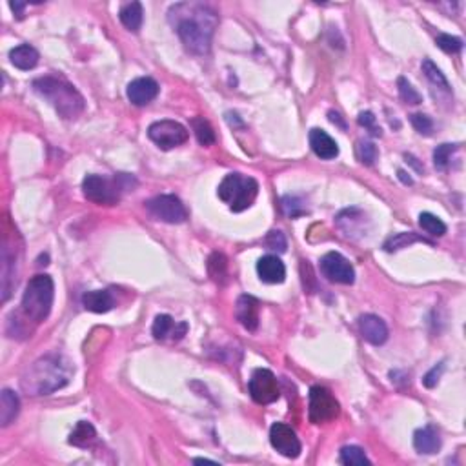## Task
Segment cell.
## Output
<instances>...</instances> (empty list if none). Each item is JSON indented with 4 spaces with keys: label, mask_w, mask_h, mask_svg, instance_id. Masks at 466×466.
<instances>
[{
    "label": "cell",
    "mask_w": 466,
    "mask_h": 466,
    "mask_svg": "<svg viewBox=\"0 0 466 466\" xmlns=\"http://www.w3.org/2000/svg\"><path fill=\"white\" fill-rule=\"evenodd\" d=\"M410 123L416 128V132L421 133V135L428 137L434 132V121L425 114H413L412 117H410Z\"/></svg>",
    "instance_id": "74e56055"
},
{
    "label": "cell",
    "mask_w": 466,
    "mask_h": 466,
    "mask_svg": "<svg viewBox=\"0 0 466 466\" xmlns=\"http://www.w3.org/2000/svg\"><path fill=\"white\" fill-rule=\"evenodd\" d=\"M339 461L346 466H364L370 465V459L366 458L364 450L359 448V446H344L341 450Z\"/></svg>",
    "instance_id": "4dcf8cb0"
},
{
    "label": "cell",
    "mask_w": 466,
    "mask_h": 466,
    "mask_svg": "<svg viewBox=\"0 0 466 466\" xmlns=\"http://www.w3.org/2000/svg\"><path fill=\"white\" fill-rule=\"evenodd\" d=\"M264 245L268 249H273L277 254H285L286 248H288V242H286V237L282 231L272 230L264 239Z\"/></svg>",
    "instance_id": "8d00e7d4"
},
{
    "label": "cell",
    "mask_w": 466,
    "mask_h": 466,
    "mask_svg": "<svg viewBox=\"0 0 466 466\" xmlns=\"http://www.w3.org/2000/svg\"><path fill=\"white\" fill-rule=\"evenodd\" d=\"M55 299V285L53 279L46 273L35 275L29 279L26 286V292L22 295V303L18 313L24 317V321H32L35 324L46 321L51 312Z\"/></svg>",
    "instance_id": "277c9868"
},
{
    "label": "cell",
    "mask_w": 466,
    "mask_h": 466,
    "mask_svg": "<svg viewBox=\"0 0 466 466\" xmlns=\"http://www.w3.org/2000/svg\"><path fill=\"white\" fill-rule=\"evenodd\" d=\"M33 90L55 108V111L66 121H73L84 111V97L77 91V88L60 77L46 75V77L33 81Z\"/></svg>",
    "instance_id": "3957f363"
},
{
    "label": "cell",
    "mask_w": 466,
    "mask_h": 466,
    "mask_svg": "<svg viewBox=\"0 0 466 466\" xmlns=\"http://www.w3.org/2000/svg\"><path fill=\"white\" fill-rule=\"evenodd\" d=\"M188 330V324L186 322H181V324H175V321L172 319V315H157L153 321V326H151V334L157 341H164L167 335H172L173 339H182Z\"/></svg>",
    "instance_id": "ffe728a7"
},
{
    "label": "cell",
    "mask_w": 466,
    "mask_h": 466,
    "mask_svg": "<svg viewBox=\"0 0 466 466\" xmlns=\"http://www.w3.org/2000/svg\"><path fill=\"white\" fill-rule=\"evenodd\" d=\"M20 412V399L13 390L4 388L0 394V425L9 426Z\"/></svg>",
    "instance_id": "cb8c5ba5"
},
{
    "label": "cell",
    "mask_w": 466,
    "mask_h": 466,
    "mask_svg": "<svg viewBox=\"0 0 466 466\" xmlns=\"http://www.w3.org/2000/svg\"><path fill=\"white\" fill-rule=\"evenodd\" d=\"M71 362L59 353H50L36 359L32 366L20 377V386L27 395H50L57 390H62L71 381Z\"/></svg>",
    "instance_id": "7a4b0ae2"
},
{
    "label": "cell",
    "mask_w": 466,
    "mask_h": 466,
    "mask_svg": "<svg viewBox=\"0 0 466 466\" xmlns=\"http://www.w3.org/2000/svg\"><path fill=\"white\" fill-rule=\"evenodd\" d=\"M328 118H330V123L337 124L341 130H346V123H344L343 118H341V115L337 114V111H330V114H328Z\"/></svg>",
    "instance_id": "7bdbcfd3"
},
{
    "label": "cell",
    "mask_w": 466,
    "mask_h": 466,
    "mask_svg": "<svg viewBox=\"0 0 466 466\" xmlns=\"http://www.w3.org/2000/svg\"><path fill=\"white\" fill-rule=\"evenodd\" d=\"M341 413L339 401L331 395L330 390L324 386H312L310 388V421L313 425H322L337 419Z\"/></svg>",
    "instance_id": "9c48e42d"
},
{
    "label": "cell",
    "mask_w": 466,
    "mask_h": 466,
    "mask_svg": "<svg viewBox=\"0 0 466 466\" xmlns=\"http://www.w3.org/2000/svg\"><path fill=\"white\" fill-rule=\"evenodd\" d=\"M219 199L230 206L231 212L240 213L252 208L259 195V182L252 177H242L240 173H228L219 184Z\"/></svg>",
    "instance_id": "8992f818"
},
{
    "label": "cell",
    "mask_w": 466,
    "mask_h": 466,
    "mask_svg": "<svg viewBox=\"0 0 466 466\" xmlns=\"http://www.w3.org/2000/svg\"><path fill=\"white\" fill-rule=\"evenodd\" d=\"M435 44H437V48H441L444 53H450V55L459 53V51L462 50L461 39H458V36H452V35H446V33H443V35L437 36V39H435Z\"/></svg>",
    "instance_id": "d590c367"
},
{
    "label": "cell",
    "mask_w": 466,
    "mask_h": 466,
    "mask_svg": "<svg viewBox=\"0 0 466 466\" xmlns=\"http://www.w3.org/2000/svg\"><path fill=\"white\" fill-rule=\"evenodd\" d=\"M191 128H193L195 137L200 146H212L215 142V132H213L212 124L204 117L191 118Z\"/></svg>",
    "instance_id": "83f0119b"
},
{
    "label": "cell",
    "mask_w": 466,
    "mask_h": 466,
    "mask_svg": "<svg viewBox=\"0 0 466 466\" xmlns=\"http://www.w3.org/2000/svg\"><path fill=\"white\" fill-rule=\"evenodd\" d=\"M282 210H285V213L288 215V217H301V215H304L306 213V210H304L303 203H301L297 197H292V195H286V197H282Z\"/></svg>",
    "instance_id": "f35d334b"
},
{
    "label": "cell",
    "mask_w": 466,
    "mask_h": 466,
    "mask_svg": "<svg viewBox=\"0 0 466 466\" xmlns=\"http://www.w3.org/2000/svg\"><path fill=\"white\" fill-rule=\"evenodd\" d=\"M249 395L257 404H272L281 397V388L275 374L266 368H259L252 374V379L248 383Z\"/></svg>",
    "instance_id": "8fae6325"
},
{
    "label": "cell",
    "mask_w": 466,
    "mask_h": 466,
    "mask_svg": "<svg viewBox=\"0 0 466 466\" xmlns=\"http://www.w3.org/2000/svg\"><path fill=\"white\" fill-rule=\"evenodd\" d=\"M118 18L126 29L137 33L142 27L144 22V9H142L141 2H130V4L123 6L118 11Z\"/></svg>",
    "instance_id": "d4e9b609"
},
{
    "label": "cell",
    "mask_w": 466,
    "mask_h": 466,
    "mask_svg": "<svg viewBox=\"0 0 466 466\" xmlns=\"http://www.w3.org/2000/svg\"><path fill=\"white\" fill-rule=\"evenodd\" d=\"M310 146H312L313 153L322 160H331L339 155V146L331 139L324 130L313 128L310 132Z\"/></svg>",
    "instance_id": "d6986e66"
},
{
    "label": "cell",
    "mask_w": 466,
    "mask_h": 466,
    "mask_svg": "<svg viewBox=\"0 0 466 466\" xmlns=\"http://www.w3.org/2000/svg\"><path fill=\"white\" fill-rule=\"evenodd\" d=\"M322 277L337 285H353L355 282V270L352 263L344 255L337 252H328L319 263Z\"/></svg>",
    "instance_id": "7c38bea8"
},
{
    "label": "cell",
    "mask_w": 466,
    "mask_h": 466,
    "mask_svg": "<svg viewBox=\"0 0 466 466\" xmlns=\"http://www.w3.org/2000/svg\"><path fill=\"white\" fill-rule=\"evenodd\" d=\"M357 123H359V126L370 130V133L374 137L383 135L381 128L376 126V117H374V114H371V111H361V114H359V117H357Z\"/></svg>",
    "instance_id": "ab89813d"
},
{
    "label": "cell",
    "mask_w": 466,
    "mask_h": 466,
    "mask_svg": "<svg viewBox=\"0 0 466 466\" xmlns=\"http://www.w3.org/2000/svg\"><path fill=\"white\" fill-rule=\"evenodd\" d=\"M95 441L97 430L93 428V425L88 421H78L77 426H75L71 434H69L68 443L73 444V446H77V448H90Z\"/></svg>",
    "instance_id": "484cf974"
},
{
    "label": "cell",
    "mask_w": 466,
    "mask_h": 466,
    "mask_svg": "<svg viewBox=\"0 0 466 466\" xmlns=\"http://www.w3.org/2000/svg\"><path fill=\"white\" fill-rule=\"evenodd\" d=\"M421 68H423V73L426 75V78H428L432 84H435L437 88H443L444 91H450V84H448V81H446V77H444L443 71H441V69L437 68V66H435L430 59L423 60Z\"/></svg>",
    "instance_id": "1f68e13d"
},
{
    "label": "cell",
    "mask_w": 466,
    "mask_h": 466,
    "mask_svg": "<svg viewBox=\"0 0 466 466\" xmlns=\"http://www.w3.org/2000/svg\"><path fill=\"white\" fill-rule=\"evenodd\" d=\"M18 239V233L15 228H11V231H8V224L4 222V233H2V248H0V254H2V303L9 299V295L13 292V288L17 286L18 281V261H20V255H22V248H17L15 240Z\"/></svg>",
    "instance_id": "52a82bcc"
},
{
    "label": "cell",
    "mask_w": 466,
    "mask_h": 466,
    "mask_svg": "<svg viewBox=\"0 0 466 466\" xmlns=\"http://www.w3.org/2000/svg\"><path fill=\"white\" fill-rule=\"evenodd\" d=\"M26 2H9V8L13 9V13L17 15L18 18H22L24 15V9H26Z\"/></svg>",
    "instance_id": "b9f144b4"
},
{
    "label": "cell",
    "mask_w": 466,
    "mask_h": 466,
    "mask_svg": "<svg viewBox=\"0 0 466 466\" xmlns=\"http://www.w3.org/2000/svg\"><path fill=\"white\" fill-rule=\"evenodd\" d=\"M82 306L91 313H106L115 306V299L109 290H91L82 295Z\"/></svg>",
    "instance_id": "7402d4cb"
},
{
    "label": "cell",
    "mask_w": 466,
    "mask_h": 466,
    "mask_svg": "<svg viewBox=\"0 0 466 466\" xmlns=\"http://www.w3.org/2000/svg\"><path fill=\"white\" fill-rule=\"evenodd\" d=\"M413 448L419 453L432 455L441 450V435L435 426H425L413 434Z\"/></svg>",
    "instance_id": "44dd1931"
},
{
    "label": "cell",
    "mask_w": 466,
    "mask_h": 466,
    "mask_svg": "<svg viewBox=\"0 0 466 466\" xmlns=\"http://www.w3.org/2000/svg\"><path fill=\"white\" fill-rule=\"evenodd\" d=\"M259 313H261V303L254 295H240L235 304L237 321L248 331H255L259 328Z\"/></svg>",
    "instance_id": "2e32d148"
},
{
    "label": "cell",
    "mask_w": 466,
    "mask_h": 466,
    "mask_svg": "<svg viewBox=\"0 0 466 466\" xmlns=\"http://www.w3.org/2000/svg\"><path fill=\"white\" fill-rule=\"evenodd\" d=\"M167 20L177 32L186 51L204 57L212 50L213 33L219 26L217 11L203 2H179L167 11Z\"/></svg>",
    "instance_id": "6da1fadb"
},
{
    "label": "cell",
    "mask_w": 466,
    "mask_h": 466,
    "mask_svg": "<svg viewBox=\"0 0 466 466\" xmlns=\"http://www.w3.org/2000/svg\"><path fill=\"white\" fill-rule=\"evenodd\" d=\"M335 222H337V228H339L346 237L362 235V233H364L366 215H364V212H361L359 208H348L343 210V212L337 215Z\"/></svg>",
    "instance_id": "ac0fdd59"
},
{
    "label": "cell",
    "mask_w": 466,
    "mask_h": 466,
    "mask_svg": "<svg viewBox=\"0 0 466 466\" xmlns=\"http://www.w3.org/2000/svg\"><path fill=\"white\" fill-rule=\"evenodd\" d=\"M193 462L195 465H200V462H212V465H217V461H212V459H203V458L193 459Z\"/></svg>",
    "instance_id": "bcb514c9"
},
{
    "label": "cell",
    "mask_w": 466,
    "mask_h": 466,
    "mask_svg": "<svg viewBox=\"0 0 466 466\" xmlns=\"http://www.w3.org/2000/svg\"><path fill=\"white\" fill-rule=\"evenodd\" d=\"M39 51L29 44H20L17 48L9 51V60L13 64L15 68L22 69V71H29L39 64Z\"/></svg>",
    "instance_id": "603a6c76"
},
{
    "label": "cell",
    "mask_w": 466,
    "mask_h": 466,
    "mask_svg": "<svg viewBox=\"0 0 466 466\" xmlns=\"http://www.w3.org/2000/svg\"><path fill=\"white\" fill-rule=\"evenodd\" d=\"M146 210L151 217L166 224H182L188 221V210L177 195H158L146 203Z\"/></svg>",
    "instance_id": "ba28073f"
},
{
    "label": "cell",
    "mask_w": 466,
    "mask_h": 466,
    "mask_svg": "<svg viewBox=\"0 0 466 466\" xmlns=\"http://www.w3.org/2000/svg\"><path fill=\"white\" fill-rule=\"evenodd\" d=\"M270 443L277 452L288 459L299 458L301 450H303L295 430L285 423H273L270 428Z\"/></svg>",
    "instance_id": "4fadbf2b"
},
{
    "label": "cell",
    "mask_w": 466,
    "mask_h": 466,
    "mask_svg": "<svg viewBox=\"0 0 466 466\" xmlns=\"http://www.w3.org/2000/svg\"><path fill=\"white\" fill-rule=\"evenodd\" d=\"M137 186L135 177L128 173H117L114 179L100 175H88L82 181V193L91 203L100 206H114L121 200L123 191L132 190Z\"/></svg>",
    "instance_id": "5b68a950"
},
{
    "label": "cell",
    "mask_w": 466,
    "mask_h": 466,
    "mask_svg": "<svg viewBox=\"0 0 466 466\" xmlns=\"http://www.w3.org/2000/svg\"><path fill=\"white\" fill-rule=\"evenodd\" d=\"M257 273L266 285H281L286 279V266L277 255H264L257 261Z\"/></svg>",
    "instance_id": "e0dca14e"
},
{
    "label": "cell",
    "mask_w": 466,
    "mask_h": 466,
    "mask_svg": "<svg viewBox=\"0 0 466 466\" xmlns=\"http://www.w3.org/2000/svg\"><path fill=\"white\" fill-rule=\"evenodd\" d=\"M158 82L151 77H139L128 84L126 95L133 106H146L150 104L151 100L157 99Z\"/></svg>",
    "instance_id": "5bb4252c"
},
{
    "label": "cell",
    "mask_w": 466,
    "mask_h": 466,
    "mask_svg": "<svg viewBox=\"0 0 466 466\" xmlns=\"http://www.w3.org/2000/svg\"><path fill=\"white\" fill-rule=\"evenodd\" d=\"M359 330H361L362 339L374 346H381L388 341V326L381 317L374 315V313L359 317Z\"/></svg>",
    "instance_id": "9a60e30c"
},
{
    "label": "cell",
    "mask_w": 466,
    "mask_h": 466,
    "mask_svg": "<svg viewBox=\"0 0 466 466\" xmlns=\"http://www.w3.org/2000/svg\"><path fill=\"white\" fill-rule=\"evenodd\" d=\"M148 137L160 150L167 151L188 142L190 132L181 123H177V121H157V123H153L148 128Z\"/></svg>",
    "instance_id": "30bf717a"
},
{
    "label": "cell",
    "mask_w": 466,
    "mask_h": 466,
    "mask_svg": "<svg viewBox=\"0 0 466 466\" xmlns=\"http://www.w3.org/2000/svg\"><path fill=\"white\" fill-rule=\"evenodd\" d=\"M458 144H441L434 150V164L439 172H444L450 164L453 151H458Z\"/></svg>",
    "instance_id": "d6a6232c"
},
{
    "label": "cell",
    "mask_w": 466,
    "mask_h": 466,
    "mask_svg": "<svg viewBox=\"0 0 466 466\" xmlns=\"http://www.w3.org/2000/svg\"><path fill=\"white\" fill-rule=\"evenodd\" d=\"M404 158H406L408 163L412 164V166H413V167H416V170H417V172H419V173H423V172H425V167H423V166H421V164L417 163V158H416V157H413V155H408V153H404Z\"/></svg>",
    "instance_id": "f6af8a7d"
},
{
    "label": "cell",
    "mask_w": 466,
    "mask_h": 466,
    "mask_svg": "<svg viewBox=\"0 0 466 466\" xmlns=\"http://www.w3.org/2000/svg\"><path fill=\"white\" fill-rule=\"evenodd\" d=\"M377 146L370 141H359L357 144V157L362 164H366V166H371V164L377 160Z\"/></svg>",
    "instance_id": "e575fe53"
},
{
    "label": "cell",
    "mask_w": 466,
    "mask_h": 466,
    "mask_svg": "<svg viewBox=\"0 0 466 466\" xmlns=\"http://www.w3.org/2000/svg\"><path fill=\"white\" fill-rule=\"evenodd\" d=\"M208 273L215 282H224L228 277V261L222 254H212L208 259Z\"/></svg>",
    "instance_id": "f546056e"
},
{
    "label": "cell",
    "mask_w": 466,
    "mask_h": 466,
    "mask_svg": "<svg viewBox=\"0 0 466 466\" xmlns=\"http://www.w3.org/2000/svg\"><path fill=\"white\" fill-rule=\"evenodd\" d=\"M419 226L432 237H443L446 233V224L430 212H423L419 215Z\"/></svg>",
    "instance_id": "f1b7e54d"
},
{
    "label": "cell",
    "mask_w": 466,
    "mask_h": 466,
    "mask_svg": "<svg viewBox=\"0 0 466 466\" xmlns=\"http://www.w3.org/2000/svg\"><path fill=\"white\" fill-rule=\"evenodd\" d=\"M397 88H399V97L406 102V104H421L423 97L416 88L410 84L404 77L397 78Z\"/></svg>",
    "instance_id": "836d02e7"
},
{
    "label": "cell",
    "mask_w": 466,
    "mask_h": 466,
    "mask_svg": "<svg viewBox=\"0 0 466 466\" xmlns=\"http://www.w3.org/2000/svg\"><path fill=\"white\" fill-rule=\"evenodd\" d=\"M397 175H399V181L403 182V184H406V186H412L413 184V179L410 175H408V173L404 172V170H399Z\"/></svg>",
    "instance_id": "ee69618b"
},
{
    "label": "cell",
    "mask_w": 466,
    "mask_h": 466,
    "mask_svg": "<svg viewBox=\"0 0 466 466\" xmlns=\"http://www.w3.org/2000/svg\"><path fill=\"white\" fill-rule=\"evenodd\" d=\"M413 242H428V245H432L430 240L425 239L423 235H417L416 231H404V233H397V235L388 237L383 248H385V252L392 254V252H399V249L412 246Z\"/></svg>",
    "instance_id": "4316f807"
},
{
    "label": "cell",
    "mask_w": 466,
    "mask_h": 466,
    "mask_svg": "<svg viewBox=\"0 0 466 466\" xmlns=\"http://www.w3.org/2000/svg\"><path fill=\"white\" fill-rule=\"evenodd\" d=\"M443 371H444V362H439L437 366L432 368V370L423 377V385H425L426 388H434V386H437L441 376H443Z\"/></svg>",
    "instance_id": "60d3db41"
}]
</instances>
